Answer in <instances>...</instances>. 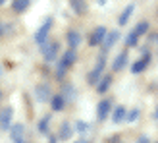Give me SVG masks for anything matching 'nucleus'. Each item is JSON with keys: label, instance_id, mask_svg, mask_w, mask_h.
<instances>
[{"label": "nucleus", "instance_id": "32", "mask_svg": "<svg viewBox=\"0 0 158 143\" xmlns=\"http://www.w3.org/2000/svg\"><path fill=\"white\" fill-rule=\"evenodd\" d=\"M4 2H6V0H0V6H2V4H4Z\"/></svg>", "mask_w": 158, "mask_h": 143}, {"label": "nucleus", "instance_id": "1", "mask_svg": "<svg viewBox=\"0 0 158 143\" xmlns=\"http://www.w3.org/2000/svg\"><path fill=\"white\" fill-rule=\"evenodd\" d=\"M75 58H77V54H75V50H66L64 54H62V58L58 60V66H56V77H64V74L73 66V62H75Z\"/></svg>", "mask_w": 158, "mask_h": 143}, {"label": "nucleus", "instance_id": "17", "mask_svg": "<svg viewBox=\"0 0 158 143\" xmlns=\"http://www.w3.org/2000/svg\"><path fill=\"white\" fill-rule=\"evenodd\" d=\"M125 64H127V52H120L116 56V60H114V64H112V68L116 70V72H120V70H123L125 68Z\"/></svg>", "mask_w": 158, "mask_h": 143}, {"label": "nucleus", "instance_id": "6", "mask_svg": "<svg viewBox=\"0 0 158 143\" xmlns=\"http://www.w3.org/2000/svg\"><path fill=\"white\" fill-rule=\"evenodd\" d=\"M10 136L14 143H25V126L23 124H12Z\"/></svg>", "mask_w": 158, "mask_h": 143}, {"label": "nucleus", "instance_id": "4", "mask_svg": "<svg viewBox=\"0 0 158 143\" xmlns=\"http://www.w3.org/2000/svg\"><path fill=\"white\" fill-rule=\"evenodd\" d=\"M41 50H43V56L46 62H54L58 56V52H60V45L56 41H52V43H46L41 46Z\"/></svg>", "mask_w": 158, "mask_h": 143}, {"label": "nucleus", "instance_id": "25", "mask_svg": "<svg viewBox=\"0 0 158 143\" xmlns=\"http://www.w3.org/2000/svg\"><path fill=\"white\" fill-rule=\"evenodd\" d=\"M64 91H66V95H73V85L72 83H66L64 85Z\"/></svg>", "mask_w": 158, "mask_h": 143}, {"label": "nucleus", "instance_id": "22", "mask_svg": "<svg viewBox=\"0 0 158 143\" xmlns=\"http://www.w3.org/2000/svg\"><path fill=\"white\" fill-rule=\"evenodd\" d=\"M48 122H50V118H48V116H44L43 120L39 122L37 128H39V132H41V133H46V132H48Z\"/></svg>", "mask_w": 158, "mask_h": 143}, {"label": "nucleus", "instance_id": "7", "mask_svg": "<svg viewBox=\"0 0 158 143\" xmlns=\"http://www.w3.org/2000/svg\"><path fill=\"white\" fill-rule=\"evenodd\" d=\"M12 118H14V108L6 106L0 112V130H10L12 128Z\"/></svg>", "mask_w": 158, "mask_h": 143}, {"label": "nucleus", "instance_id": "10", "mask_svg": "<svg viewBox=\"0 0 158 143\" xmlns=\"http://www.w3.org/2000/svg\"><path fill=\"white\" fill-rule=\"evenodd\" d=\"M148 62H151V54H143V58H139L137 62H133L131 72H133V74H141V72H145V68L148 66Z\"/></svg>", "mask_w": 158, "mask_h": 143}, {"label": "nucleus", "instance_id": "12", "mask_svg": "<svg viewBox=\"0 0 158 143\" xmlns=\"http://www.w3.org/2000/svg\"><path fill=\"white\" fill-rule=\"evenodd\" d=\"M118 37H120V33H118V31H112V33H108V35H106L104 43H102V54H106V52H108V50L116 45Z\"/></svg>", "mask_w": 158, "mask_h": 143}, {"label": "nucleus", "instance_id": "30", "mask_svg": "<svg viewBox=\"0 0 158 143\" xmlns=\"http://www.w3.org/2000/svg\"><path fill=\"white\" fill-rule=\"evenodd\" d=\"M154 118H156V120H158V106H156V112H154Z\"/></svg>", "mask_w": 158, "mask_h": 143}, {"label": "nucleus", "instance_id": "3", "mask_svg": "<svg viewBox=\"0 0 158 143\" xmlns=\"http://www.w3.org/2000/svg\"><path fill=\"white\" fill-rule=\"evenodd\" d=\"M106 35H108V29H106L104 25L94 27V31H93L91 37H89V46H100L102 43H104Z\"/></svg>", "mask_w": 158, "mask_h": 143}, {"label": "nucleus", "instance_id": "13", "mask_svg": "<svg viewBox=\"0 0 158 143\" xmlns=\"http://www.w3.org/2000/svg\"><path fill=\"white\" fill-rule=\"evenodd\" d=\"M50 105H52V110L60 112V110H64V106H66V97H64L62 93H56V95L50 99Z\"/></svg>", "mask_w": 158, "mask_h": 143}, {"label": "nucleus", "instance_id": "15", "mask_svg": "<svg viewBox=\"0 0 158 143\" xmlns=\"http://www.w3.org/2000/svg\"><path fill=\"white\" fill-rule=\"evenodd\" d=\"M133 12H135V4H127V6L123 8V12L120 14V18H118V25H125Z\"/></svg>", "mask_w": 158, "mask_h": 143}, {"label": "nucleus", "instance_id": "27", "mask_svg": "<svg viewBox=\"0 0 158 143\" xmlns=\"http://www.w3.org/2000/svg\"><path fill=\"white\" fill-rule=\"evenodd\" d=\"M139 143H148V139H147V136H141V137H139Z\"/></svg>", "mask_w": 158, "mask_h": 143}, {"label": "nucleus", "instance_id": "33", "mask_svg": "<svg viewBox=\"0 0 158 143\" xmlns=\"http://www.w3.org/2000/svg\"><path fill=\"white\" fill-rule=\"evenodd\" d=\"M75 143H83V141H75Z\"/></svg>", "mask_w": 158, "mask_h": 143}, {"label": "nucleus", "instance_id": "2", "mask_svg": "<svg viewBox=\"0 0 158 143\" xmlns=\"http://www.w3.org/2000/svg\"><path fill=\"white\" fill-rule=\"evenodd\" d=\"M104 66H106V58H104V54H100L97 68L87 74V81H89L91 85H97V83L100 81V77H102V70H104Z\"/></svg>", "mask_w": 158, "mask_h": 143}, {"label": "nucleus", "instance_id": "8", "mask_svg": "<svg viewBox=\"0 0 158 143\" xmlns=\"http://www.w3.org/2000/svg\"><path fill=\"white\" fill-rule=\"evenodd\" d=\"M110 108H112V102H110L108 99L98 102V108H97V118H98L100 122H104L106 118H108V114H110Z\"/></svg>", "mask_w": 158, "mask_h": 143}, {"label": "nucleus", "instance_id": "26", "mask_svg": "<svg viewBox=\"0 0 158 143\" xmlns=\"http://www.w3.org/2000/svg\"><path fill=\"white\" fill-rule=\"evenodd\" d=\"M77 130H79V132H85V130H87L85 122H81V120H79V122H77Z\"/></svg>", "mask_w": 158, "mask_h": 143}, {"label": "nucleus", "instance_id": "18", "mask_svg": "<svg viewBox=\"0 0 158 143\" xmlns=\"http://www.w3.org/2000/svg\"><path fill=\"white\" fill-rule=\"evenodd\" d=\"M110 85H112V76H102L100 81L97 83V91L102 95V93H106L110 89Z\"/></svg>", "mask_w": 158, "mask_h": 143}, {"label": "nucleus", "instance_id": "20", "mask_svg": "<svg viewBox=\"0 0 158 143\" xmlns=\"http://www.w3.org/2000/svg\"><path fill=\"white\" fill-rule=\"evenodd\" d=\"M147 31H148V21H139L137 23V25H135V29H133V33H135L137 37H143L145 33H147Z\"/></svg>", "mask_w": 158, "mask_h": 143}, {"label": "nucleus", "instance_id": "34", "mask_svg": "<svg viewBox=\"0 0 158 143\" xmlns=\"http://www.w3.org/2000/svg\"><path fill=\"white\" fill-rule=\"evenodd\" d=\"M156 41H158V37H156Z\"/></svg>", "mask_w": 158, "mask_h": 143}, {"label": "nucleus", "instance_id": "19", "mask_svg": "<svg viewBox=\"0 0 158 143\" xmlns=\"http://www.w3.org/2000/svg\"><path fill=\"white\" fill-rule=\"evenodd\" d=\"M29 4H31V0H12V10L15 14H23L29 8Z\"/></svg>", "mask_w": 158, "mask_h": 143}, {"label": "nucleus", "instance_id": "21", "mask_svg": "<svg viewBox=\"0 0 158 143\" xmlns=\"http://www.w3.org/2000/svg\"><path fill=\"white\" fill-rule=\"evenodd\" d=\"M69 137H72V128H69L68 122H64L60 128V139H69Z\"/></svg>", "mask_w": 158, "mask_h": 143}, {"label": "nucleus", "instance_id": "9", "mask_svg": "<svg viewBox=\"0 0 158 143\" xmlns=\"http://www.w3.org/2000/svg\"><path fill=\"white\" fill-rule=\"evenodd\" d=\"M35 97L37 101H41V102H46L50 99V87L46 85V83H41V85H37L35 87Z\"/></svg>", "mask_w": 158, "mask_h": 143}, {"label": "nucleus", "instance_id": "31", "mask_svg": "<svg viewBox=\"0 0 158 143\" xmlns=\"http://www.w3.org/2000/svg\"><path fill=\"white\" fill-rule=\"evenodd\" d=\"M2 29H4V25H2V23H0V33H4V31H2Z\"/></svg>", "mask_w": 158, "mask_h": 143}, {"label": "nucleus", "instance_id": "29", "mask_svg": "<svg viewBox=\"0 0 158 143\" xmlns=\"http://www.w3.org/2000/svg\"><path fill=\"white\" fill-rule=\"evenodd\" d=\"M48 143H56V137H50V139H48Z\"/></svg>", "mask_w": 158, "mask_h": 143}, {"label": "nucleus", "instance_id": "24", "mask_svg": "<svg viewBox=\"0 0 158 143\" xmlns=\"http://www.w3.org/2000/svg\"><path fill=\"white\" fill-rule=\"evenodd\" d=\"M139 114H141V110L139 108H133L131 112H127V116H125V122H135L137 118H139Z\"/></svg>", "mask_w": 158, "mask_h": 143}, {"label": "nucleus", "instance_id": "16", "mask_svg": "<svg viewBox=\"0 0 158 143\" xmlns=\"http://www.w3.org/2000/svg\"><path fill=\"white\" fill-rule=\"evenodd\" d=\"M125 116H127V110H125V106H116L114 108V112H112V122L114 124H122L125 122Z\"/></svg>", "mask_w": 158, "mask_h": 143}, {"label": "nucleus", "instance_id": "14", "mask_svg": "<svg viewBox=\"0 0 158 143\" xmlns=\"http://www.w3.org/2000/svg\"><path fill=\"white\" fill-rule=\"evenodd\" d=\"M69 6L77 15H85L87 14V0H69Z\"/></svg>", "mask_w": 158, "mask_h": 143}, {"label": "nucleus", "instance_id": "23", "mask_svg": "<svg viewBox=\"0 0 158 143\" xmlns=\"http://www.w3.org/2000/svg\"><path fill=\"white\" fill-rule=\"evenodd\" d=\"M137 43H139V37H137V35L131 31V33H129L127 37H125V45H127V46H135Z\"/></svg>", "mask_w": 158, "mask_h": 143}, {"label": "nucleus", "instance_id": "11", "mask_svg": "<svg viewBox=\"0 0 158 143\" xmlns=\"http://www.w3.org/2000/svg\"><path fill=\"white\" fill-rule=\"evenodd\" d=\"M66 39H68V45H69V49H72V50H75L77 46L81 45V33H79V31H75V29L68 31Z\"/></svg>", "mask_w": 158, "mask_h": 143}, {"label": "nucleus", "instance_id": "28", "mask_svg": "<svg viewBox=\"0 0 158 143\" xmlns=\"http://www.w3.org/2000/svg\"><path fill=\"white\" fill-rule=\"evenodd\" d=\"M97 2H98V4H100V6H104V4H106V2H108V0H97Z\"/></svg>", "mask_w": 158, "mask_h": 143}, {"label": "nucleus", "instance_id": "5", "mask_svg": "<svg viewBox=\"0 0 158 143\" xmlns=\"http://www.w3.org/2000/svg\"><path fill=\"white\" fill-rule=\"evenodd\" d=\"M50 27H52V20L48 18L41 27L37 29V33H35V43L37 45H46V39H48V33H50Z\"/></svg>", "mask_w": 158, "mask_h": 143}]
</instances>
